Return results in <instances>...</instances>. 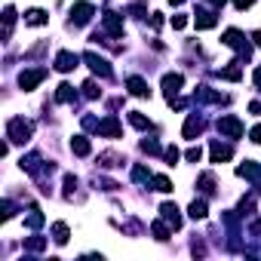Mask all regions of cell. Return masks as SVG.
<instances>
[{"mask_svg":"<svg viewBox=\"0 0 261 261\" xmlns=\"http://www.w3.org/2000/svg\"><path fill=\"white\" fill-rule=\"evenodd\" d=\"M234 3H237V9H246V6H252L255 0H234Z\"/></svg>","mask_w":261,"mask_h":261,"instance_id":"cell-37","label":"cell"},{"mask_svg":"<svg viewBox=\"0 0 261 261\" xmlns=\"http://www.w3.org/2000/svg\"><path fill=\"white\" fill-rule=\"evenodd\" d=\"M6 132H9V139H13V142H28L34 126L25 117H13V120H9V126H6Z\"/></svg>","mask_w":261,"mask_h":261,"instance_id":"cell-1","label":"cell"},{"mask_svg":"<svg viewBox=\"0 0 261 261\" xmlns=\"http://www.w3.org/2000/svg\"><path fill=\"white\" fill-rule=\"evenodd\" d=\"M215 22H218V19H215V9H200V13H197V28L200 31L215 28Z\"/></svg>","mask_w":261,"mask_h":261,"instance_id":"cell-15","label":"cell"},{"mask_svg":"<svg viewBox=\"0 0 261 261\" xmlns=\"http://www.w3.org/2000/svg\"><path fill=\"white\" fill-rule=\"evenodd\" d=\"M212 185H215V181H212V175H209V172H206V175H200V188L206 190V194H212V190H215Z\"/></svg>","mask_w":261,"mask_h":261,"instance_id":"cell-30","label":"cell"},{"mask_svg":"<svg viewBox=\"0 0 261 261\" xmlns=\"http://www.w3.org/2000/svg\"><path fill=\"white\" fill-rule=\"evenodd\" d=\"M209 154H212V163H224V160H231V157H234V147L231 144H221V142H212Z\"/></svg>","mask_w":261,"mask_h":261,"instance_id":"cell-10","label":"cell"},{"mask_svg":"<svg viewBox=\"0 0 261 261\" xmlns=\"http://www.w3.org/2000/svg\"><path fill=\"white\" fill-rule=\"evenodd\" d=\"M98 93H101V89L95 86V80H86V83H83V95H86V98H95Z\"/></svg>","mask_w":261,"mask_h":261,"instance_id":"cell-27","label":"cell"},{"mask_svg":"<svg viewBox=\"0 0 261 261\" xmlns=\"http://www.w3.org/2000/svg\"><path fill=\"white\" fill-rule=\"evenodd\" d=\"M224 47H231V49H237L240 52V59H249V43H246V37L237 28H231V31H224Z\"/></svg>","mask_w":261,"mask_h":261,"instance_id":"cell-2","label":"cell"},{"mask_svg":"<svg viewBox=\"0 0 261 261\" xmlns=\"http://www.w3.org/2000/svg\"><path fill=\"white\" fill-rule=\"evenodd\" d=\"M43 77H47V68H34V71H22V74H19V86L25 89V93H31V89L43 80Z\"/></svg>","mask_w":261,"mask_h":261,"instance_id":"cell-4","label":"cell"},{"mask_svg":"<svg viewBox=\"0 0 261 261\" xmlns=\"http://www.w3.org/2000/svg\"><path fill=\"white\" fill-rule=\"evenodd\" d=\"M3 22H6V31H3V37H9V31H13V22H16V9H13V6H6V13H3Z\"/></svg>","mask_w":261,"mask_h":261,"instance_id":"cell-25","label":"cell"},{"mask_svg":"<svg viewBox=\"0 0 261 261\" xmlns=\"http://www.w3.org/2000/svg\"><path fill=\"white\" fill-rule=\"evenodd\" d=\"M200 132H203V120H200L197 114H190L188 123H185V139H197Z\"/></svg>","mask_w":261,"mask_h":261,"instance_id":"cell-16","label":"cell"},{"mask_svg":"<svg viewBox=\"0 0 261 261\" xmlns=\"http://www.w3.org/2000/svg\"><path fill=\"white\" fill-rule=\"evenodd\" d=\"M185 25H188V16H172V28L175 31H181Z\"/></svg>","mask_w":261,"mask_h":261,"instance_id":"cell-35","label":"cell"},{"mask_svg":"<svg viewBox=\"0 0 261 261\" xmlns=\"http://www.w3.org/2000/svg\"><path fill=\"white\" fill-rule=\"evenodd\" d=\"M185 157H188L190 163H200V157H203V147H200V144H197V147H190V151H188Z\"/></svg>","mask_w":261,"mask_h":261,"instance_id":"cell-33","label":"cell"},{"mask_svg":"<svg viewBox=\"0 0 261 261\" xmlns=\"http://www.w3.org/2000/svg\"><path fill=\"white\" fill-rule=\"evenodd\" d=\"M163 157H166V163H169V166H175V160H178V147H166Z\"/></svg>","mask_w":261,"mask_h":261,"instance_id":"cell-32","label":"cell"},{"mask_svg":"<svg viewBox=\"0 0 261 261\" xmlns=\"http://www.w3.org/2000/svg\"><path fill=\"white\" fill-rule=\"evenodd\" d=\"M181 83H185V77H181V74H166V77H163V93H166V101H172V98L181 93Z\"/></svg>","mask_w":261,"mask_h":261,"instance_id":"cell-7","label":"cell"},{"mask_svg":"<svg viewBox=\"0 0 261 261\" xmlns=\"http://www.w3.org/2000/svg\"><path fill=\"white\" fill-rule=\"evenodd\" d=\"M52 234H55V243H59V246L68 243V224H65V221H55V224H52Z\"/></svg>","mask_w":261,"mask_h":261,"instance_id":"cell-22","label":"cell"},{"mask_svg":"<svg viewBox=\"0 0 261 261\" xmlns=\"http://www.w3.org/2000/svg\"><path fill=\"white\" fill-rule=\"evenodd\" d=\"M98 135H108V139H120V123H117L114 117L101 120V123H98Z\"/></svg>","mask_w":261,"mask_h":261,"instance_id":"cell-11","label":"cell"},{"mask_svg":"<svg viewBox=\"0 0 261 261\" xmlns=\"http://www.w3.org/2000/svg\"><path fill=\"white\" fill-rule=\"evenodd\" d=\"M237 175H240V178H258V175H261V169H258L252 160H246L243 166H237Z\"/></svg>","mask_w":261,"mask_h":261,"instance_id":"cell-18","label":"cell"},{"mask_svg":"<svg viewBox=\"0 0 261 261\" xmlns=\"http://www.w3.org/2000/svg\"><path fill=\"white\" fill-rule=\"evenodd\" d=\"M255 86H261V65H258V71H255Z\"/></svg>","mask_w":261,"mask_h":261,"instance_id":"cell-39","label":"cell"},{"mask_svg":"<svg viewBox=\"0 0 261 261\" xmlns=\"http://www.w3.org/2000/svg\"><path fill=\"white\" fill-rule=\"evenodd\" d=\"M43 224V215L37 212V209H31V215H28V228H40Z\"/></svg>","mask_w":261,"mask_h":261,"instance_id":"cell-29","label":"cell"},{"mask_svg":"<svg viewBox=\"0 0 261 261\" xmlns=\"http://www.w3.org/2000/svg\"><path fill=\"white\" fill-rule=\"evenodd\" d=\"M25 22H28V25H34V28H40V25H47V13H43V9H28Z\"/></svg>","mask_w":261,"mask_h":261,"instance_id":"cell-19","label":"cell"},{"mask_svg":"<svg viewBox=\"0 0 261 261\" xmlns=\"http://www.w3.org/2000/svg\"><path fill=\"white\" fill-rule=\"evenodd\" d=\"M218 132L228 135V139H240V135H243V123L237 120L234 114H224V117H218Z\"/></svg>","mask_w":261,"mask_h":261,"instance_id":"cell-3","label":"cell"},{"mask_svg":"<svg viewBox=\"0 0 261 261\" xmlns=\"http://www.w3.org/2000/svg\"><path fill=\"white\" fill-rule=\"evenodd\" d=\"M142 151H147V154H160V144L151 142V139H144V142H142Z\"/></svg>","mask_w":261,"mask_h":261,"instance_id":"cell-31","label":"cell"},{"mask_svg":"<svg viewBox=\"0 0 261 261\" xmlns=\"http://www.w3.org/2000/svg\"><path fill=\"white\" fill-rule=\"evenodd\" d=\"M154 190H160V194H169V190H172V181H169L166 175H154Z\"/></svg>","mask_w":261,"mask_h":261,"instance_id":"cell-24","label":"cell"},{"mask_svg":"<svg viewBox=\"0 0 261 261\" xmlns=\"http://www.w3.org/2000/svg\"><path fill=\"white\" fill-rule=\"evenodd\" d=\"M209 3H212V6H224V3H228V0H209Z\"/></svg>","mask_w":261,"mask_h":261,"instance_id":"cell-40","label":"cell"},{"mask_svg":"<svg viewBox=\"0 0 261 261\" xmlns=\"http://www.w3.org/2000/svg\"><path fill=\"white\" fill-rule=\"evenodd\" d=\"M105 28L114 37H123V19H117V13H105Z\"/></svg>","mask_w":261,"mask_h":261,"instance_id":"cell-13","label":"cell"},{"mask_svg":"<svg viewBox=\"0 0 261 261\" xmlns=\"http://www.w3.org/2000/svg\"><path fill=\"white\" fill-rule=\"evenodd\" d=\"M221 77H224V80H240V77H243V71H240V62H234L231 68H224V71H218Z\"/></svg>","mask_w":261,"mask_h":261,"instance_id":"cell-23","label":"cell"},{"mask_svg":"<svg viewBox=\"0 0 261 261\" xmlns=\"http://www.w3.org/2000/svg\"><path fill=\"white\" fill-rule=\"evenodd\" d=\"M93 3H86V0H80V3H74L71 6V19H74V25H86L89 19H93Z\"/></svg>","mask_w":261,"mask_h":261,"instance_id":"cell-6","label":"cell"},{"mask_svg":"<svg viewBox=\"0 0 261 261\" xmlns=\"http://www.w3.org/2000/svg\"><path fill=\"white\" fill-rule=\"evenodd\" d=\"M83 62H89V68H93V74H98V77H111V65L101 59V55H95V52H86L83 55Z\"/></svg>","mask_w":261,"mask_h":261,"instance_id":"cell-8","label":"cell"},{"mask_svg":"<svg viewBox=\"0 0 261 261\" xmlns=\"http://www.w3.org/2000/svg\"><path fill=\"white\" fill-rule=\"evenodd\" d=\"M252 40H255V47H261V28H258L255 34H252Z\"/></svg>","mask_w":261,"mask_h":261,"instance_id":"cell-38","label":"cell"},{"mask_svg":"<svg viewBox=\"0 0 261 261\" xmlns=\"http://www.w3.org/2000/svg\"><path fill=\"white\" fill-rule=\"evenodd\" d=\"M126 86H129V93H132V95H139V98L151 95V89H147V83L142 80V77H129V80H126Z\"/></svg>","mask_w":261,"mask_h":261,"instance_id":"cell-14","label":"cell"},{"mask_svg":"<svg viewBox=\"0 0 261 261\" xmlns=\"http://www.w3.org/2000/svg\"><path fill=\"white\" fill-rule=\"evenodd\" d=\"M188 215H190L194 221L206 218V200H194V203H190V209H188Z\"/></svg>","mask_w":261,"mask_h":261,"instance_id":"cell-20","label":"cell"},{"mask_svg":"<svg viewBox=\"0 0 261 261\" xmlns=\"http://www.w3.org/2000/svg\"><path fill=\"white\" fill-rule=\"evenodd\" d=\"M77 65H80V55H77V52H68V49H62L59 55H55V68H59L62 74H68V71H74Z\"/></svg>","mask_w":261,"mask_h":261,"instance_id":"cell-5","label":"cell"},{"mask_svg":"<svg viewBox=\"0 0 261 261\" xmlns=\"http://www.w3.org/2000/svg\"><path fill=\"white\" fill-rule=\"evenodd\" d=\"M25 249H31V252H40V249H43V237H31V240H25Z\"/></svg>","mask_w":261,"mask_h":261,"instance_id":"cell-28","label":"cell"},{"mask_svg":"<svg viewBox=\"0 0 261 261\" xmlns=\"http://www.w3.org/2000/svg\"><path fill=\"white\" fill-rule=\"evenodd\" d=\"M160 215H163L166 224H172V231L181 228V215H178V206H175V203H163V206H160Z\"/></svg>","mask_w":261,"mask_h":261,"instance_id":"cell-9","label":"cell"},{"mask_svg":"<svg viewBox=\"0 0 261 261\" xmlns=\"http://www.w3.org/2000/svg\"><path fill=\"white\" fill-rule=\"evenodd\" d=\"M74 98H77V93H74L71 83H62L59 89H55V101H62V105H65V101H74Z\"/></svg>","mask_w":261,"mask_h":261,"instance_id":"cell-17","label":"cell"},{"mask_svg":"<svg viewBox=\"0 0 261 261\" xmlns=\"http://www.w3.org/2000/svg\"><path fill=\"white\" fill-rule=\"evenodd\" d=\"M249 139H252L255 144H261V123H258V126H255L252 132H249Z\"/></svg>","mask_w":261,"mask_h":261,"instance_id":"cell-36","label":"cell"},{"mask_svg":"<svg viewBox=\"0 0 261 261\" xmlns=\"http://www.w3.org/2000/svg\"><path fill=\"white\" fill-rule=\"evenodd\" d=\"M132 178H135V181H144V178H151V175H147L144 166H135V169H132Z\"/></svg>","mask_w":261,"mask_h":261,"instance_id":"cell-34","label":"cell"},{"mask_svg":"<svg viewBox=\"0 0 261 261\" xmlns=\"http://www.w3.org/2000/svg\"><path fill=\"white\" fill-rule=\"evenodd\" d=\"M71 151H74L77 157H89L93 144H89V139H86V135H74V139H71Z\"/></svg>","mask_w":261,"mask_h":261,"instance_id":"cell-12","label":"cell"},{"mask_svg":"<svg viewBox=\"0 0 261 261\" xmlns=\"http://www.w3.org/2000/svg\"><path fill=\"white\" fill-rule=\"evenodd\" d=\"M129 123L135 129H151V120H147L144 114H139V111H129Z\"/></svg>","mask_w":261,"mask_h":261,"instance_id":"cell-21","label":"cell"},{"mask_svg":"<svg viewBox=\"0 0 261 261\" xmlns=\"http://www.w3.org/2000/svg\"><path fill=\"white\" fill-rule=\"evenodd\" d=\"M169 3H172V6H178V3H185V0H169Z\"/></svg>","mask_w":261,"mask_h":261,"instance_id":"cell-41","label":"cell"},{"mask_svg":"<svg viewBox=\"0 0 261 261\" xmlns=\"http://www.w3.org/2000/svg\"><path fill=\"white\" fill-rule=\"evenodd\" d=\"M151 231H154V237H157V240H169V228H166L163 221H157Z\"/></svg>","mask_w":261,"mask_h":261,"instance_id":"cell-26","label":"cell"}]
</instances>
